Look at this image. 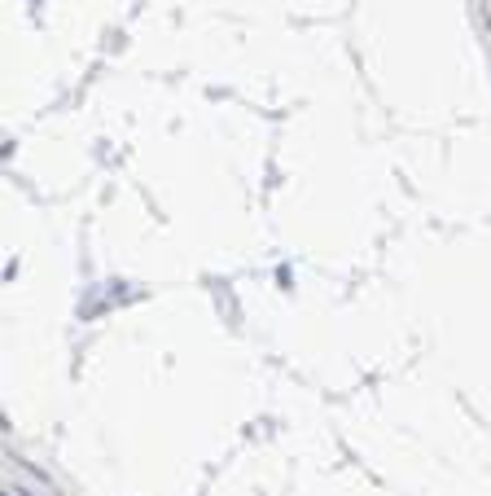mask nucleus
Returning a JSON list of instances; mask_svg holds the SVG:
<instances>
[{
	"instance_id": "obj_1",
	"label": "nucleus",
	"mask_w": 491,
	"mask_h": 496,
	"mask_svg": "<svg viewBox=\"0 0 491 496\" xmlns=\"http://www.w3.org/2000/svg\"><path fill=\"white\" fill-rule=\"evenodd\" d=\"M5 496H36V492L22 483V479H9V483H5Z\"/></svg>"
}]
</instances>
